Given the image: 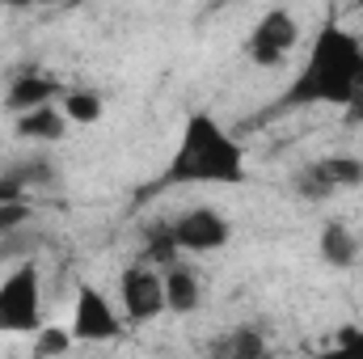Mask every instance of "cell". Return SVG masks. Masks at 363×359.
<instances>
[{"instance_id": "obj_1", "label": "cell", "mask_w": 363, "mask_h": 359, "mask_svg": "<svg viewBox=\"0 0 363 359\" xmlns=\"http://www.w3.org/2000/svg\"><path fill=\"white\" fill-rule=\"evenodd\" d=\"M359 89H363V43L351 30H342L338 21L321 26L304 72L291 81L287 106L321 101V106H342L347 110Z\"/></svg>"}, {"instance_id": "obj_2", "label": "cell", "mask_w": 363, "mask_h": 359, "mask_svg": "<svg viewBox=\"0 0 363 359\" xmlns=\"http://www.w3.org/2000/svg\"><path fill=\"white\" fill-rule=\"evenodd\" d=\"M250 178L245 153L241 144L211 118V114H190L182 127L178 153L165 170V186H182V182H211V186H241Z\"/></svg>"}, {"instance_id": "obj_3", "label": "cell", "mask_w": 363, "mask_h": 359, "mask_svg": "<svg viewBox=\"0 0 363 359\" xmlns=\"http://www.w3.org/2000/svg\"><path fill=\"white\" fill-rule=\"evenodd\" d=\"M43 326V279L38 263H21L0 283V334H34Z\"/></svg>"}, {"instance_id": "obj_4", "label": "cell", "mask_w": 363, "mask_h": 359, "mask_svg": "<svg viewBox=\"0 0 363 359\" xmlns=\"http://www.w3.org/2000/svg\"><path fill=\"white\" fill-rule=\"evenodd\" d=\"M118 300H123V313L127 321L144 326V321H157L165 313V275L152 267L148 258L131 263L118 279Z\"/></svg>"}, {"instance_id": "obj_5", "label": "cell", "mask_w": 363, "mask_h": 359, "mask_svg": "<svg viewBox=\"0 0 363 359\" xmlns=\"http://www.w3.org/2000/svg\"><path fill=\"white\" fill-rule=\"evenodd\" d=\"M296 43H300V21H296V13H291V9H267V13L258 17L254 34L245 38V55H250V64H258V68H274V64H283V60L296 51Z\"/></svg>"}, {"instance_id": "obj_6", "label": "cell", "mask_w": 363, "mask_h": 359, "mask_svg": "<svg viewBox=\"0 0 363 359\" xmlns=\"http://www.w3.org/2000/svg\"><path fill=\"white\" fill-rule=\"evenodd\" d=\"M169 233H174V245L186 254H211L228 245L233 224L220 207H186L169 220Z\"/></svg>"}, {"instance_id": "obj_7", "label": "cell", "mask_w": 363, "mask_h": 359, "mask_svg": "<svg viewBox=\"0 0 363 359\" xmlns=\"http://www.w3.org/2000/svg\"><path fill=\"white\" fill-rule=\"evenodd\" d=\"M118 334V317L110 309V300L93 287V283H81L77 292V309H72V338L77 343H106Z\"/></svg>"}, {"instance_id": "obj_8", "label": "cell", "mask_w": 363, "mask_h": 359, "mask_svg": "<svg viewBox=\"0 0 363 359\" xmlns=\"http://www.w3.org/2000/svg\"><path fill=\"white\" fill-rule=\"evenodd\" d=\"M68 127H72V123H68V114H64L55 101L17 114V136H21V140H34V144H55V140L68 136Z\"/></svg>"}, {"instance_id": "obj_9", "label": "cell", "mask_w": 363, "mask_h": 359, "mask_svg": "<svg viewBox=\"0 0 363 359\" xmlns=\"http://www.w3.org/2000/svg\"><path fill=\"white\" fill-rule=\"evenodd\" d=\"M317 254H321L325 267L347 270V267L359 263V237H355L342 220H325L321 233H317Z\"/></svg>"}, {"instance_id": "obj_10", "label": "cell", "mask_w": 363, "mask_h": 359, "mask_svg": "<svg viewBox=\"0 0 363 359\" xmlns=\"http://www.w3.org/2000/svg\"><path fill=\"white\" fill-rule=\"evenodd\" d=\"M199 304H203V287H199L194 270L169 263V267H165V309L178 313V317H186V313H194Z\"/></svg>"}, {"instance_id": "obj_11", "label": "cell", "mask_w": 363, "mask_h": 359, "mask_svg": "<svg viewBox=\"0 0 363 359\" xmlns=\"http://www.w3.org/2000/svg\"><path fill=\"white\" fill-rule=\"evenodd\" d=\"M55 93H60V81H51V77H17L9 85V93H4V106L13 114H21V110H34V106L55 101Z\"/></svg>"}, {"instance_id": "obj_12", "label": "cell", "mask_w": 363, "mask_h": 359, "mask_svg": "<svg viewBox=\"0 0 363 359\" xmlns=\"http://www.w3.org/2000/svg\"><path fill=\"white\" fill-rule=\"evenodd\" d=\"M325 182L334 186V190H355L363 186V157H351V153H330V157H321V161H313Z\"/></svg>"}, {"instance_id": "obj_13", "label": "cell", "mask_w": 363, "mask_h": 359, "mask_svg": "<svg viewBox=\"0 0 363 359\" xmlns=\"http://www.w3.org/2000/svg\"><path fill=\"white\" fill-rule=\"evenodd\" d=\"M60 110L68 114V123H81V127H89L101 118V97L93 89H68L64 93V101H60Z\"/></svg>"}, {"instance_id": "obj_14", "label": "cell", "mask_w": 363, "mask_h": 359, "mask_svg": "<svg viewBox=\"0 0 363 359\" xmlns=\"http://www.w3.org/2000/svg\"><path fill=\"white\" fill-rule=\"evenodd\" d=\"M216 351L220 355H237V359H254V355H267V343H262V334H254L250 326H241L224 343H216Z\"/></svg>"}, {"instance_id": "obj_15", "label": "cell", "mask_w": 363, "mask_h": 359, "mask_svg": "<svg viewBox=\"0 0 363 359\" xmlns=\"http://www.w3.org/2000/svg\"><path fill=\"white\" fill-rule=\"evenodd\" d=\"M296 194L308 199V203H321V199H330V194H338V190L325 182V174H321L317 165H304V170L296 174Z\"/></svg>"}, {"instance_id": "obj_16", "label": "cell", "mask_w": 363, "mask_h": 359, "mask_svg": "<svg viewBox=\"0 0 363 359\" xmlns=\"http://www.w3.org/2000/svg\"><path fill=\"white\" fill-rule=\"evenodd\" d=\"M72 347V334H64L60 326H38L34 330V355H64Z\"/></svg>"}, {"instance_id": "obj_17", "label": "cell", "mask_w": 363, "mask_h": 359, "mask_svg": "<svg viewBox=\"0 0 363 359\" xmlns=\"http://www.w3.org/2000/svg\"><path fill=\"white\" fill-rule=\"evenodd\" d=\"M30 220V203L26 199H0V233H17Z\"/></svg>"}, {"instance_id": "obj_18", "label": "cell", "mask_w": 363, "mask_h": 359, "mask_svg": "<svg viewBox=\"0 0 363 359\" xmlns=\"http://www.w3.org/2000/svg\"><path fill=\"white\" fill-rule=\"evenodd\" d=\"M338 347H342V351H351V355H363V330H355V326H351V330H342V334H338Z\"/></svg>"}, {"instance_id": "obj_19", "label": "cell", "mask_w": 363, "mask_h": 359, "mask_svg": "<svg viewBox=\"0 0 363 359\" xmlns=\"http://www.w3.org/2000/svg\"><path fill=\"white\" fill-rule=\"evenodd\" d=\"M9 4H55V0H9Z\"/></svg>"}, {"instance_id": "obj_20", "label": "cell", "mask_w": 363, "mask_h": 359, "mask_svg": "<svg viewBox=\"0 0 363 359\" xmlns=\"http://www.w3.org/2000/svg\"><path fill=\"white\" fill-rule=\"evenodd\" d=\"M359 9H363V0H359Z\"/></svg>"}]
</instances>
